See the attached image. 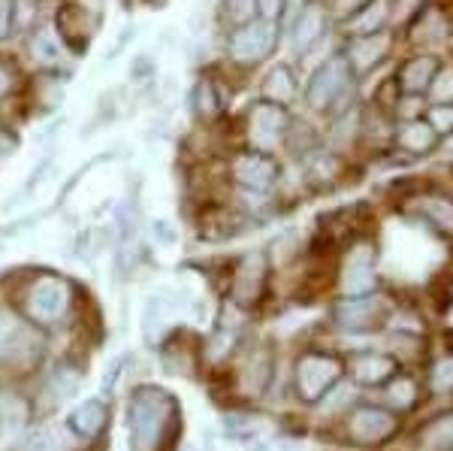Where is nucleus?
I'll return each instance as SVG.
<instances>
[{
	"mask_svg": "<svg viewBox=\"0 0 453 451\" xmlns=\"http://www.w3.org/2000/svg\"><path fill=\"white\" fill-rule=\"evenodd\" d=\"M390 309V303H384L378 294L345 297L342 303H335V324L345 333H372L378 327H384Z\"/></svg>",
	"mask_w": 453,
	"mask_h": 451,
	"instance_id": "9",
	"label": "nucleus"
},
{
	"mask_svg": "<svg viewBox=\"0 0 453 451\" xmlns=\"http://www.w3.org/2000/svg\"><path fill=\"white\" fill-rule=\"evenodd\" d=\"M106 424V406L100 403V400H85L82 406H76L70 416V427L73 433H79L82 439H91V436H97L104 431Z\"/></svg>",
	"mask_w": 453,
	"mask_h": 451,
	"instance_id": "25",
	"label": "nucleus"
},
{
	"mask_svg": "<svg viewBox=\"0 0 453 451\" xmlns=\"http://www.w3.org/2000/svg\"><path fill=\"white\" fill-rule=\"evenodd\" d=\"M429 388L435 394H450L453 391V354H444L429 367Z\"/></svg>",
	"mask_w": 453,
	"mask_h": 451,
	"instance_id": "32",
	"label": "nucleus"
},
{
	"mask_svg": "<svg viewBox=\"0 0 453 451\" xmlns=\"http://www.w3.org/2000/svg\"><path fill=\"white\" fill-rule=\"evenodd\" d=\"M390 27V19H387V0H372L369 6H363L360 12H354L350 19L342 21V31L348 36H363V34H375Z\"/></svg>",
	"mask_w": 453,
	"mask_h": 451,
	"instance_id": "22",
	"label": "nucleus"
},
{
	"mask_svg": "<svg viewBox=\"0 0 453 451\" xmlns=\"http://www.w3.org/2000/svg\"><path fill=\"white\" fill-rule=\"evenodd\" d=\"M279 36H281L279 25L254 19L251 25H242V27H236V31H230L226 55H230L233 64H239V67H254V64H263L275 52Z\"/></svg>",
	"mask_w": 453,
	"mask_h": 451,
	"instance_id": "3",
	"label": "nucleus"
},
{
	"mask_svg": "<svg viewBox=\"0 0 453 451\" xmlns=\"http://www.w3.org/2000/svg\"><path fill=\"white\" fill-rule=\"evenodd\" d=\"M441 64L444 61L435 52H418L405 58L399 64L396 76H393V85H396L402 97H426L429 85H433L435 73L441 70Z\"/></svg>",
	"mask_w": 453,
	"mask_h": 451,
	"instance_id": "13",
	"label": "nucleus"
},
{
	"mask_svg": "<svg viewBox=\"0 0 453 451\" xmlns=\"http://www.w3.org/2000/svg\"><path fill=\"white\" fill-rule=\"evenodd\" d=\"M12 31V0H0V40H6Z\"/></svg>",
	"mask_w": 453,
	"mask_h": 451,
	"instance_id": "40",
	"label": "nucleus"
},
{
	"mask_svg": "<svg viewBox=\"0 0 453 451\" xmlns=\"http://www.w3.org/2000/svg\"><path fill=\"white\" fill-rule=\"evenodd\" d=\"M393 140H396V145L405 152V155L423 158V155H429V152L438 149L441 136L429 128L426 119H411V121H402V125L396 128V134H393Z\"/></svg>",
	"mask_w": 453,
	"mask_h": 451,
	"instance_id": "18",
	"label": "nucleus"
},
{
	"mask_svg": "<svg viewBox=\"0 0 453 451\" xmlns=\"http://www.w3.org/2000/svg\"><path fill=\"white\" fill-rule=\"evenodd\" d=\"M16 330H19V324L12 322V315H10V312L0 309V352H4L6 343H10V339L16 337Z\"/></svg>",
	"mask_w": 453,
	"mask_h": 451,
	"instance_id": "39",
	"label": "nucleus"
},
{
	"mask_svg": "<svg viewBox=\"0 0 453 451\" xmlns=\"http://www.w3.org/2000/svg\"><path fill=\"white\" fill-rule=\"evenodd\" d=\"M354 89H357V76L350 73L345 55L339 49V52L326 55L314 67L309 85H305V104L320 115H342L350 109Z\"/></svg>",
	"mask_w": 453,
	"mask_h": 451,
	"instance_id": "2",
	"label": "nucleus"
},
{
	"mask_svg": "<svg viewBox=\"0 0 453 451\" xmlns=\"http://www.w3.org/2000/svg\"><path fill=\"white\" fill-rule=\"evenodd\" d=\"M288 4L290 0H257V19L281 25V19L288 16Z\"/></svg>",
	"mask_w": 453,
	"mask_h": 451,
	"instance_id": "36",
	"label": "nucleus"
},
{
	"mask_svg": "<svg viewBox=\"0 0 453 451\" xmlns=\"http://www.w3.org/2000/svg\"><path fill=\"white\" fill-rule=\"evenodd\" d=\"M191 106H194L196 119H203V121L218 119V115H221V109H224L221 85H218L215 79H209V76H200V79H196V85H194V91H191Z\"/></svg>",
	"mask_w": 453,
	"mask_h": 451,
	"instance_id": "24",
	"label": "nucleus"
},
{
	"mask_svg": "<svg viewBox=\"0 0 453 451\" xmlns=\"http://www.w3.org/2000/svg\"><path fill=\"white\" fill-rule=\"evenodd\" d=\"M345 431L354 446H384L399 433V416L387 406H357L345 421Z\"/></svg>",
	"mask_w": 453,
	"mask_h": 451,
	"instance_id": "6",
	"label": "nucleus"
},
{
	"mask_svg": "<svg viewBox=\"0 0 453 451\" xmlns=\"http://www.w3.org/2000/svg\"><path fill=\"white\" fill-rule=\"evenodd\" d=\"M342 369L345 363L335 354L326 352H309L296 361L294 369V385H296V394L305 403H318L326 391H333V385L342 379Z\"/></svg>",
	"mask_w": 453,
	"mask_h": 451,
	"instance_id": "4",
	"label": "nucleus"
},
{
	"mask_svg": "<svg viewBox=\"0 0 453 451\" xmlns=\"http://www.w3.org/2000/svg\"><path fill=\"white\" fill-rule=\"evenodd\" d=\"M288 128L290 115L284 106L260 100V104L248 109V140H251L254 152H263V155L275 152L284 143V136H288Z\"/></svg>",
	"mask_w": 453,
	"mask_h": 451,
	"instance_id": "8",
	"label": "nucleus"
},
{
	"mask_svg": "<svg viewBox=\"0 0 453 451\" xmlns=\"http://www.w3.org/2000/svg\"><path fill=\"white\" fill-rule=\"evenodd\" d=\"M31 52H34V58L40 64L55 67V64L64 61V43L58 40V34H49L46 27H42V31L31 40Z\"/></svg>",
	"mask_w": 453,
	"mask_h": 451,
	"instance_id": "28",
	"label": "nucleus"
},
{
	"mask_svg": "<svg viewBox=\"0 0 453 451\" xmlns=\"http://www.w3.org/2000/svg\"><path fill=\"white\" fill-rule=\"evenodd\" d=\"M70 303V288L64 285V279L58 276H42L36 279L31 291H27V312L31 318H36L40 324H52L67 312Z\"/></svg>",
	"mask_w": 453,
	"mask_h": 451,
	"instance_id": "12",
	"label": "nucleus"
},
{
	"mask_svg": "<svg viewBox=\"0 0 453 451\" xmlns=\"http://www.w3.org/2000/svg\"><path fill=\"white\" fill-rule=\"evenodd\" d=\"M221 19L224 25H230V31L251 25L257 19V0H221Z\"/></svg>",
	"mask_w": 453,
	"mask_h": 451,
	"instance_id": "29",
	"label": "nucleus"
},
{
	"mask_svg": "<svg viewBox=\"0 0 453 451\" xmlns=\"http://www.w3.org/2000/svg\"><path fill=\"white\" fill-rule=\"evenodd\" d=\"M151 239L160 245H175L179 243V234H175V228L170 222H155L151 224Z\"/></svg>",
	"mask_w": 453,
	"mask_h": 451,
	"instance_id": "38",
	"label": "nucleus"
},
{
	"mask_svg": "<svg viewBox=\"0 0 453 451\" xmlns=\"http://www.w3.org/2000/svg\"><path fill=\"white\" fill-rule=\"evenodd\" d=\"M25 448L27 451H58L61 448V439L52 427H40V431H31L25 439Z\"/></svg>",
	"mask_w": 453,
	"mask_h": 451,
	"instance_id": "35",
	"label": "nucleus"
},
{
	"mask_svg": "<svg viewBox=\"0 0 453 451\" xmlns=\"http://www.w3.org/2000/svg\"><path fill=\"white\" fill-rule=\"evenodd\" d=\"M429 106L433 104H453V64H441V70L435 73L433 85L426 91Z\"/></svg>",
	"mask_w": 453,
	"mask_h": 451,
	"instance_id": "31",
	"label": "nucleus"
},
{
	"mask_svg": "<svg viewBox=\"0 0 453 451\" xmlns=\"http://www.w3.org/2000/svg\"><path fill=\"white\" fill-rule=\"evenodd\" d=\"M299 94V82H296V73L290 64H275L269 67V73L263 76V100L275 106H288L294 104Z\"/></svg>",
	"mask_w": 453,
	"mask_h": 451,
	"instance_id": "20",
	"label": "nucleus"
},
{
	"mask_svg": "<svg viewBox=\"0 0 453 451\" xmlns=\"http://www.w3.org/2000/svg\"><path fill=\"white\" fill-rule=\"evenodd\" d=\"M399 373V361L390 352H360L350 361V379L363 388H384Z\"/></svg>",
	"mask_w": 453,
	"mask_h": 451,
	"instance_id": "14",
	"label": "nucleus"
},
{
	"mask_svg": "<svg viewBox=\"0 0 453 451\" xmlns=\"http://www.w3.org/2000/svg\"><path fill=\"white\" fill-rule=\"evenodd\" d=\"M448 327L453 330V307H450V312H448Z\"/></svg>",
	"mask_w": 453,
	"mask_h": 451,
	"instance_id": "43",
	"label": "nucleus"
},
{
	"mask_svg": "<svg viewBox=\"0 0 453 451\" xmlns=\"http://www.w3.org/2000/svg\"><path fill=\"white\" fill-rule=\"evenodd\" d=\"M149 4H151V6H164L166 0H149Z\"/></svg>",
	"mask_w": 453,
	"mask_h": 451,
	"instance_id": "44",
	"label": "nucleus"
},
{
	"mask_svg": "<svg viewBox=\"0 0 453 451\" xmlns=\"http://www.w3.org/2000/svg\"><path fill=\"white\" fill-rule=\"evenodd\" d=\"M263 288H266V258L263 254H245L236 270V285H233L236 303L251 307V303L260 300Z\"/></svg>",
	"mask_w": 453,
	"mask_h": 451,
	"instance_id": "17",
	"label": "nucleus"
},
{
	"mask_svg": "<svg viewBox=\"0 0 453 451\" xmlns=\"http://www.w3.org/2000/svg\"><path fill=\"white\" fill-rule=\"evenodd\" d=\"M405 36H408V43H414V46L420 49V52H429V49L450 36V21L438 6L429 4L426 10L405 27Z\"/></svg>",
	"mask_w": 453,
	"mask_h": 451,
	"instance_id": "15",
	"label": "nucleus"
},
{
	"mask_svg": "<svg viewBox=\"0 0 453 451\" xmlns=\"http://www.w3.org/2000/svg\"><path fill=\"white\" fill-rule=\"evenodd\" d=\"M326 34H330V12H326L324 4H305L296 10V16L290 19L288 25V40H284V46H288V52L296 58V61H303L305 55L314 52V46H320V43L326 40Z\"/></svg>",
	"mask_w": 453,
	"mask_h": 451,
	"instance_id": "5",
	"label": "nucleus"
},
{
	"mask_svg": "<svg viewBox=\"0 0 453 451\" xmlns=\"http://www.w3.org/2000/svg\"><path fill=\"white\" fill-rule=\"evenodd\" d=\"M179 294L175 291H155V294L145 300V309H142V330L149 337H157L160 330H166L170 322L179 312Z\"/></svg>",
	"mask_w": 453,
	"mask_h": 451,
	"instance_id": "19",
	"label": "nucleus"
},
{
	"mask_svg": "<svg viewBox=\"0 0 453 451\" xmlns=\"http://www.w3.org/2000/svg\"><path fill=\"white\" fill-rule=\"evenodd\" d=\"M49 391H52L55 400H70L79 391V376L73 369H58L52 379H49Z\"/></svg>",
	"mask_w": 453,
	"mask_h": 451,
	"instance_id": "34",
	"label": "nucleus"
},
{
	"mask_svg": "<svg viewBox=\"0 0 453 451\" xmlns=\"http://www.w3.org/2000/svg\"><path fill=\"white\" fill-rule=\"evenodd\" d=\"M420 397H423V391H420L418 379H411V376L396 373L390 382L384 385V403H387V409L396 412V416H399V412L418 409Z\"/></svg>",
	"mask_w": 453,
	"mask_h": 451,
	"instance_id": "21",
	"label": "nucleus"
},
{
	"mask_svg": "<svg viewBox=\"0 0 453 451\" xmlns=\"http://www.w3.org/2000/svg\"><path fill=\"white\" fill-rule=\"evenodd\" d=\"M179 424L175 397L160 388H140L130 400V448L160 451L170 431Z\"/></svg>",
	"mask_w": 453,
	"mask_h": 451,
	"instance_id": "1",
	"label": "nucleus"
},
{
	"mask_svg": "<svg viewBox=\"0 0 453 451\" xmlns=\"http://www.w3.org/2000/svg\"><path fill=\"white\" fill-rule=\"evenodd\" d=\"M411 206H414V215H418L433 234L453 237V198H448V194H441V191H429V194L414 198Z\"/></svg>",
	"mask_w": 453,
	"mask_h": 451,
	"instance_id": "16",
	"label": "nucleus"
},
{
	"mask_svg": "<svg viewBox=\"0 0 453 451\" xmlns=\"http://www.w3.org/2000/svg\"><path fill=\"white\" fill-rule=\"evenodd\" d=\"M369 4H372V0H330V10H326V12H333L339 21H345V19H350L354 12H360L363 6H369Z\"/></svg>",
	"mask_w": 453,
	"mask_h": 451,
	"instance_id": "37",
	"label": "nucleus"
},
{
	"mask_svg": "<svg viewBox=\"0 0 453 451\" xmlns=\"http://www.w3.org/2000/svg\"><path fill=\"white\" fill-rule=\"evenodd\" d=\"M12 85H16V76H12V70L6 67V64H0V97H6V94L12 91Z\"/></svg>",
	"mask_w": 453,
	"mask_h": 451,
	"instance_id": "42",
	"label": "nucleus"
},
{
	"mask_svg": "<svg viewBox=\"0 0 453 451\" xmlns=\"http://www.w3.org/2000/svg\"><path fill=\"white\" fill-rule=\"evenodd\" d=\"M423 119L429 121V128L435 130L438 136H453V104H433L423 113Z\"/></svg>",
	"mask_w": 453,
	"mask_h": 451,
	"instance_id": "33",
	"label": "nucleus"
},
{
	"mask_svg": "<svg viewBox=\"0 0 453 451\" xmlns=\"http://www.w3.org/2000/svg\"><path fill=\"white\" fill-rule=\"evenodd\" d=\"M27 406L16 394H0V431H16L25 424Z\"/></svg>",
	"mask_w": 453,
	"mask_h": 451,
	"instance_id": "30",
	"label": "nucleus"
},
{
	"mask_svg": "<svg viewBox=\"0 0 453 451\" xmlns=\"http://www.w3.org/2000/svg\"><path fill=\"white\" fill-rule=\"evenodd\" d=\"M281 167L273 155H263V152H242L233 161V179L236 185L248 194H266L269 188L279 182Z\"/></svg>",
	"mask_w": 453,
	"mask_h": 451,
	"instance_id": "11",
	"label": "nucleus"
},
{
	"mask_svg": "<svg viewBox=\"0 0 453 451\" xmlns=\"http://www.w3.org/2000/svg\"><path fill=\"white\" fill-rule=\"evenodd\" d=\"M19 149V140L10 134V130H0V164L6 161V158L12 155V152Z\"/></svg>",
	"mask_w": 453,
	"mask_h": 451,
	"instance_id": "41",
	"label": "nucleus"
},
{
	"mask_svg": "<svg viewBox=\"0 0 453 451\" xmlns=\"http://www.w3.org/2000/svg\"><path fill=\"white\" fill-rule=\"evenodd\" d=\"M393 49V31L384 27V31H375V34H363V36H350L348 46L342 49L345 55L350 73L357 76L360 82L363 76H369L372 70H378L384 64V58L390 55Z\"/></svg>",
	"mask_w": 453,
	"mask_h": 451,
	"instance_id": "10",
	"label": "nucleus"
},
{
	"mask_svg": "<svg viewBox=\"0 0 453 451\" xmlns=\"http://www.w3.org/2000/svg\"><path fill=\"white\" fill-rule=\"evenodd\" d=\"M429 6V0H387V19L390 31H405L414 19Z\"/></svg>",
	"mask_w": 453,
	"mask_h": 451,
	"instance_id": "27",
	"label": "nucleus"
},
{
	"mask_svg": "<svg viewBox=\"0 0 453 451\" xmlns=\"http://www.w3.org/2000/svg\"><path fill=\"white\" fill-rule=\"evenodd\" d=\"M339 291L345 297H366L378 291V252L372 243H357L342 258Z\"/></svg>",
	"mask_w": 453,
	"mask_h": 451,
	"instance_id": "7",
	"label": "nucleus"
},
{
	"mask_svg": "<svg viewBox=\"0 0 453 451\" xmlns=\"http://www.w3.org/2000/svg\"><path fill=\"white\" fill-rule=\"evenodd\" d=\"M242 382L245 385V391L248 394H260L263 388L269 385V376H273V367H269V354L266 352H254V354H248L245 363H242Z\"/></svg>",
	"mask_w": 453,
	"mask_h": 451,
	"instance_id": "26",
	"label": "nucleus"
},
{
	"mask_svg": "<svg viewBox=\"0 0 453 451\" xmlns=\"http://www.w3.org/2000/svg\"><path fill=\"white\" fill-rule=\"evenodd\" d=\"M420 451H453V409L429 418L418 433Z\"/></svg>",
	"mask_w": 453,
	"mask_h": 451,
	"instance_id": "23",
	"label": "nucleus"
}]
</instances>
